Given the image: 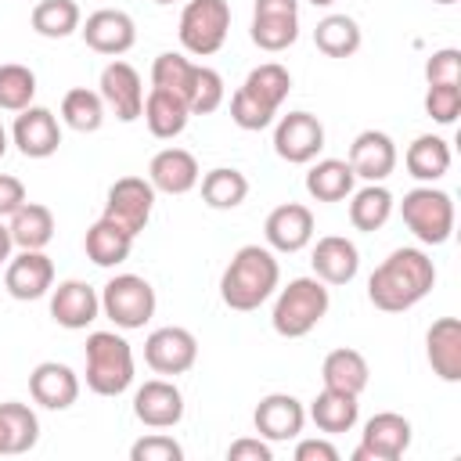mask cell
Returning <instances> with one entry per match:
<instances>
[{
    "label": "cell",
    "instance_id": "1",
    "mask_svg": "<svg viewBox=\"0 0 461 461\" xmlns=\"http://www.w3.org/2000/svg\"><path fill=\"white\" fill-rule=\"evenodd\" d=\"M436 285V267L421 249H393L367 277V299L382 313L418 306Z\"/></svg>",
    "mask_w": 461,
    "mask_h": 461
},
{
    "label": "cell",
    "instance_id": "2",
    "mask_svg": "<svg viewBox=\"0 0 461 461\" xmlns=\"http://www.w3.org/2000/svg\"><path fill=\"white\" fill-rule=\"evenodd\" d=\"M277 281H281V267H277L274 249L241 245L220 277V299L238 313H252L274 295Z\"/></svg>",
    "mask_w": 461,
    "mask_h": 461
},
{
    "label": "cell",
    "instance_id": "3",
    "mask_svg": "<svg viewBox=\"0 0 461 461\" xmlns=\"http://www.w3.org/2000/svg\"><path fill=\"white\" fill-rule=\"evenodd\" d=\"M328 306H331V295L321 277H292L274 299L270 324L281 339H303L324 321Z\"/></svg>",
    "mask_w": 461,
    "mask_h": 461
},
{
    "label": "cell",
    "instance_id": "4",
    "mask_svg": "<svg viewBox=\"0 0 461 461\" xmlns=\"http://www.w3.org/2000/svg\"><path fill=\"white\" fill-rule=\"evenodd\" d=\"M133 382V349L115 331L86 335V389L97 396H119Z\"/></svg>",
    "mask_w": 461,
    "mask_h": 461
},
{
    "label": "cell",
    "instance_id": "5",
    "mask_svg": "<svg viewBox=\"0 0 461 461\" xmlns=\"http://www.w3.org/2000/svg\"><path fill=\"white\" fill-rule=\"evenodd\" d=\"M400 216L421 245H443L454 234V198L432 184L407 191L400 202Z\"/></svg>",
    "mask_w": 461,
    "mask_h": 461
},
{
    "label": "cell",
    "instance_id": "6",
    "mask_svg": "<svg viewBox=\"0 0 461 461\" xmlns=\"http://www.w3.org/2000/svg\"><path fill=\"white\" fill-rule=\"evenodd\" d=\"M230 32V7L227 0H187L180 11V47L194 58H209L223 47Z\"/></svg>",
    "mask_w": 461,
    "mask_h": 461
},
{
    "label": "cell",
    "instance_id": "7",
    "mask_svg": "<svg viewBox=\"0 0 461 461\" xmlns=\"http://www.w3.org/2000/svg\"><path fill=\"white\" fill-rule=\"evenodd\" d=\"M101 313L122 331L144 328L155 317V288L140 274H115L101 288Z\"/></svg>",
    "mask_w": 461,
    "mask_h": 461
},
{
    "label": "cell",
    "instance_id": "8",
    "mask_svg": "<svg viewBox=\"0 0 461 461\" xmlns=\"http://www.w3.org/2000/svg\"><path fill=\"white\" fill-rule=\"evenodd\" d=\"M151 209H155V187L151 180L144 176H119L112 187H108V198H104V220L115 223L119 230H126L130 238H137L148 220H151Z\"/></svg>",
    "mask_w": 461,
    "mask_h": 461
},
{
    "label": "cell",
    "instance_id": "9",
    "mask_svg": "<svg viewBox=\"0 0 461 461\" xmlns=\"http://www.w3.org/2000/svg\"><path fill=\"white\" fill-rule=\"evenodd\" d=\"M249 36L259 50H288L299 40V0H256Z\"/></svg>",
    "mask_w": 461,
    "mask_h": 461
},
{
    "label": "cell",
    "instance_id": "10",
    "mask_svg": "<svg viewBox=\"0 0 461 461\" xmlns=\"http://www.w3.org/2000/svg\"><path fill=\"white\" fill-rule=\"evenodd\" d=\"M411 447V421L396 411H382L364 421L360 447L353 450V461H396Z\"/></svg>",
    "mask_w": 461,
    "mask_h": 461
},
{
    "label": "cell",
    "instance_id": "11",
    "mask_svg": "<svg viewBox=\"0 0 461 461\" xmlns=\"http://www.w3.org/2000/svg\"><path fill=\"white\" fill-rule=\"evenodd\" d=\"M324 148V126L317 115L310 112H288L277 119L274 126V151L292 162V166H306L321 155Z\"/></svg>",
    "mask_w": 461,
    "mask_h": 461
},
{
    "label": "cell",
    "instance_id": "12",
    "mask_svg": "<svg viewBox=\"0 0 461 461\" xmlns=\"http://www.w3.org/2000/svg\"><path fill=\"white\" fill-rule=\"evenodd\" d=\"M144 360L155 375H184L198 360V339L187 328L166 324L144 339Z\"/></svg>",
    "mask_w": 461,
    "mask_h": 461
},
{
    "label": "cell",
    "instance_id": "13",
    "mask_svg": "<svg viewBox=\"0 0 461 461\" xmlns=\"http://www.w3.org/2000/svg\"><path fill=\"white\" fill-rule=\"evenodd\" d=\"M101 101L108 112H115L119 122H133L140 119V108H144V83H140V72L130 65V61H108L101 68Z\"/></svg>",
    "mask_w": 461,
    "mask_h": 461
},
{
    "label": "cell",
    "instance_id": "14",
    "mask_svg": "<svg viewBox=\"0 0 461 461\" xmlns=\"http://www.w3.org/2000/svg\"><path fill=\"white\" fill-rule=\"evenodd\" d=\"M252 425L267 443H288L303 432L306 425V407L292 396V393H270L256 403L252 411Z\"/></svg>",
    "mask_w": 461,
    "mask_h": 461
},
{
    "label": "cell",
    "instance_id": "15",
    "mask_svg": "<svg viewBox=\"0 0 461 461\" xmlns=\"http://www.w3.org/2000/svg\"><path fill=\"white\" fill-rule=\"evenodd\" d=\"M11 140L18 144V151L25 158H50L61 144V126H58V115L50 108H40V104H29L14 115V126H11Z\"/></svg>",
    "mask_w": 461,
    "mask_h": 461
},
{
    "label": "cell",
    "instance_id": "16",
    "mask_svg": "<svg viewBox=\"0 0 461 461\" xmlns=\"http://www.w3.org/2000/svg\"><path fill=\"white\" fill-rule=\"evenodd\" d=\"M83 40L90 50L97 54H108V58H119L126 54L133 43H137V25L126 11H115V7H101L94 14H86V22L79 25Z\"/></svg>",
    "mask_w": 461,
    "mask_h": 461
},
{
    "label": "cell",
    "instance_id": "17",
    "mask_svg": "<svg viewBox=\"0 0 461 461\" xmlns=\"http://www.w3.org/2000/svg\"><path fill=\"white\" fill-rule=\"evenodd\" d=\"M263 238L267 249L274 252H303L313 241V212L303 202H285L277 209H270L267 223H263Z\"/></svg>",
    "mask_w": 461,
    "mask_h": 461
},
{
    "label": "cell",
    "instance_id": "18",
    "mask_svg": "<svg viewBox=\"0 0 461 461\" xmlns=\"http://www.w3.org/2000/svg\"><path fill=\"white\" fill-rule=\"evenodd\" d=\"M4 288L22 303L40 299L54 288V263L43 256V249H22L18 256L7 259Z\"/></svg>",
    "mask_w": 461,
    "mask_h": 461
},
{
    "label": "cell",
    "instance_id": "19",
    "mask_svg": "<svg viewBox=\"0 0 461 461\" xmlns=\"http://www.w3.org/2000/svg\"><path fill=\"white\" fill-rule=\"evenodd\" d=\"M133 414L148 429H173L184 418V393L166 378H151L133 393Z\"/></svg>",
    "mask_w": 461,
    "mask_h": 461
},
{
    "label": "cell",
    "instance_id": "20",
    "mask_svg": "<svg viewBox=\"0 0 461 461\" xmlns=\"http://www.w3.org/2000/svg\"><path fill=\"white\" fill-rule=\"evenodd\" d=\"M346 162L353 166V176H360L367 184H382L396 169V144L382 130H364L353 137Z\"/></svg>",
    "mask_w": 461,
    "mask_h": 461
},
{
    "label": "cell",
    "instance_id": "21",
    "mask_svg": "<svg viewBox=\"0 0 461 461\" xmlns=\"http://www.w3.org/2000/svg\"><path fill=\"white\" fill-rule=\"evenodd\" d=\"M97 313H101V295L79 277H68L50 292V317L68 331L94 324Z\"/></svg>",
    "mask_w": 461,
    "mask_h": 461
},
{
    "label": "cell",
    "instance_id": "22",
    "mask_svg": "<svg viewBox=\"0 0 461 461\" xmlns=\"http://www.w3.org/2000/svg\"><path fill=\"white\" fill-rule=\"evenodd\" d=\"M29 393L40 407L47 411H68L79 400V375L68 364L58 360H43L32 367L29 375Z\"/></svg>",
    "mask_w": 461,
    "mask_h": 461
},
{
    "label": "cell",
    "instance_id": "23",
    "mask_svg": "<svg viewBox=\"0 0 461 461\" xmlns=\"http://www.w3.org/2000/svg\"><path fill=\"white\" fill-rule=\"evenodd\" d=\"M148 180L155 191L162 194H187L191 187H198L202 173H198V158L187 148H162L151 162H148Z\"/></svg>",
    "mask_w": 461,
    "mask_h": 461
},
{
    "label": "cell",
    "instance_id": "24",
    "mask_svg": "<svg viewBox=\"0 0 461 461\" xmlns=\"http://www.w3.org/2000/svg\"><path fill=\"white\" fill-rule=\"evenodd\" d=\"M310 263H313V277H321L324 285H349L360 270V252L349 238L328 234L313 245Z\"/></svg>",
    "mask_w": 461,
    "mask_h": 461
},
{
    "label": "cell",
    "instance_id": "25",
    "mask_svg": "<svg viewBox=\"0 0 461 461\" xmlns=\"http://www.w3.org/2000/svg\"><path fill=\"white\" fill-rule=\"evenodd\" d=\"M425 357L432 364V375H439L443 382H461V321L457 317L432 321L425 335Z\"/></svg>",
    "mask_w": 461,
    "mask_h": 461
},
{
    "label": "cell",
    "instance_id": "26",
    "mask_svg": "<svg viewBox=\"0 0 461 461\" xmlns=\"http://www.w3.org/2000/svg\"><path fill=\"white\" fill-rule=\"evenodd\" d=\"M140 115H144L151 137L173 140V137L184 133V126H187V119H191V108H187L184 97H176V94H169V90H162V86H151V94L144 97Z\"/></svg>",
    "mask_w": 461,
    "mask_h": 461
},
{
    "label": "cell",
    "instance_id": "27",
    "mask_svg": "<svg viewBox=\"0 0 461 461\" xmlns=\"http://www.w3.org/2000/svg\"><path fill=\"white\" fill-rule=\"evenodd\" d=\"M321 382L324 389H339V393H349V396H360L371 382V367L364 360V353L349 349V346H339L324 357L321 364Z\"/></svg>",
    "mask_w": 461,
    "mask_h": 461
},
{
    "label": "cell",
    "instance_id": "28",
    "mask_svg": "<svg viewBox=\"0 0 461 461\" xmlns=\"http://www.w3.org/2000/svg\"><path fill=\"white\" fill-rule=\"evenodd\" d=\"M403 166H407V173L414 180L436 184L450 169V144L443 137H436V133H421V137L411 140V148L403 155Z\"/></svg>",
    "mask_w": 461,
    "mask_h": 461
},
{
    "label": "cell",
    "instance_id": "29",
    "mask_svg": "<svg viewBox=\"0 0 461 461\" xmlns=\"http://www.w3.org/2000/svg\"><path fill=\"white\" fill-rule=\"evenodd\" d=\"M306 414L313 418V425H317L321 432L339 436V432H349V429L357 425V418H360V403H357V396H349V393L321 389V393L313 396V403H310Z\"/></svg>",
    "mask_w": 461,
    "mask_h": 461
},
{
    "label": "cell",
    "instance_id": "30",
    "mask_svg": "<svg viewBox=\"0 0 461 461\" xmlns=\"http://www.w3.org/2000/svg\"><path fill=\"white\" fill-rule=\"evenodd\" d=\"M353 184H357V176L346 158H321L306 173V191L317 202H342L353 194Z\"/></svg>",
    "mask_w": 461,
    "mask_h": 461
},
{
    "label": "cell",
    "instance_id": "31",
    "mask_svg": "<svg viewBox=\"0 0 461 461\" xmlns=\"http://www.w3.org/2000/svg\"><path fill=\"white\" fill-rule=\"evenodd\" d=\"M7 230H11V241L18 249H47L54 238V212L40 202H22L11 212Z\"/></svg>",
    "mask_w": 461,
    "mask_h": 461
},
{
    "label": "cell",
    "instance_id": "32",
    "mask_svg": "<svg viewBox=\"0 0 461 461\" xmlns=\"http://www.w3.org/2000/svg\"><path fill=\"white\" fill-rule=\"evenodd\" d=\"M0 436H4V454H25L40 439V418L29 403L7 400L0 403Z\"/></svg>",
    "mask_w": 461,
    "mask_h": 461
},
{
    "label": "cell",
    "instance_id": "33",
    "mask_svg": "<svg viewBox=\"0 0 461 461\" xmlns=\"http://www.w3.org/2000/svg\"><path fill=\"white\" fill-rule=\"evenodd\" d=\"M83 249H86V259H90V263H97V267H119V263L130 259L133 238L101 216L94 227H86Z\"/></svg>",
    "mask_w": 461,
    "mask_h": 461
},
{
    "label": "cell",
    "instance_id": "34",
    "mask_svg": "<svg viewBox=\"0 0 461 461\" xmlns=\"http://www.w3.org/2000/svg\"><path fill=\"white\" fill-rule=\"evenodd\" d=\"M249 198V176L234 166H216L202 176V202L209 209H238Z\"/></svg>",
    "mask_w": 461,
    "mask_h": 461
},
{
    "label": "cell",
    "instance_id": "35",
    "mask_svg": "<svg viewBox=\"0 0 461 461\" xmlns=\"http://www.w3.org/2000/svg\"><path fill=\"white\" fill-rule=\"evenodd\" d=\"M360 40H364L360 36V25L349 14H328L313 29V43L328 58H349V54H357L360 50Z\"/></svg>",
    "mask_w": 461,
    "mask_h": 461
},
{
    "label": "cell",
    "instance_id": "36",
    "mask_svg": "<svg viewBox=\"0 0 461 461\" xmlns=\"http://www.w3.org/2000/svg\"><path fill=\"white\" fill-rule=\"evenodd\" d=\"M393 194H389V187H382V184H367V187H360L357 194H353V202H349V223L357 227V230H364V234H371V230H382L385 223H389V216H393Z\"/></svg>",
    "mask_w": 461,
    "mask_h": 461
},
{
    "label": "cell",
    "instance_id": "37",
    "mask_svg": "<svg viewBox=\"0 0 461 461\" xmlns=\"http://www.w3.org/2000/svg\"><path fill=\"white\" fill-rule=\"evenodd\" d=\"M241 90H245L249 97H256L263 108L277 112V108L285 104L288 90H292V76H288V68H285V65H277V61H267V65H256V68L245 76Z\"/></svg>",
    "mask_w": 461,
    "mask_h": 461
},
{
    "label": "cell",
    "instance_id": "38",
    "mask_svg": "<svg viewBox=\"0 0 461 461\" xmlns=\"http://www.w3.org/2000/svg\"><path fill=\"white\" fill-rule=\"evenodd\" d=\"M32 29L47 40H65L83 25V11L76 0H40L32 7Z\"/></svg>",
    "mask_w": 461,
    "mask_h": 461
},
{
    "label": "cell",
    "instance_id": "39",
    "mask_svg": "<svg viewBox=\"0 0 461 461\" xmlns=\"http://www.w3.org/2000/svg\"><path fill=\"white\" fill-rule=\"evenodd\" d=\"M61 122L72 126L76 133L101 130V122H104V101H101V94L97 90H86V86H72L61 97Z\"/></svg>",
    "mask_w": 461,
    "mask_h": 461
},
{
    "label": "cell",
    "instance_id": "40",
    "mask_svg": "<svg viewBox=\"0 0 461 461\" xmlns=\"http://www.w3.org/2000/svg\"><path fill=\"white\" fill-rule=\"evenodd\" d=\"M194 72H198V65H194L191 58H184V54H176V50H166V54H158L155 65H151V83L187 101V97H191V86H194Z\"/></svg>",
    "mask_w": 461,
    "mask_h": 461
},
{
    "label": "cell",
    "instance_id": "41",
    "mask_svg": "<svg viewBox=\"0 0 461 461\" xmlns=\"http://www.w3.org/2000/svg\"><path fill=\"white\" fill-rule=\"evenodd\" d=\"M36 97V72L29 65H0V112H22Z\"/></svg>",
    "mask_w": 461,
    "mask_h": 461
},
{
    "label": "cell",
    "instance_id": "42",
    "mask_svg": "<svg viewBox=\"0 0 461 461\" xmlns=\"http://www.w3.org/2000/svg\"><path fill=\"white\" fill-rule=\"evenodd\" d=\"M223 104V76L209 65H198L194 72V86H191V97H187V108L191 115H209Z\"/></svg>",
    "mask_w": 461,
    "mask_h": 461
},
{
    "label": "cell",
    "instance_id": "43",
    "mask_svg": "<svg viewBox=\"0 0 461 461\" xmlns=\"http://www.w3.org/2000/svg\"><path fill=\"white\" fill-rule=\"evenodd\" d=\"M425 112L432 122L439 126H450L461 112V86H450V83H432L429 94H425Z\"/></svg>",
    "mask_w": 461,
    "mask_h": 461
},
{
    "label": "cell",
    "instance_id": "44",
    "mask_svg": "<svg viewBox=\"0 0 461 461\" xmlns=\"http://www.w3.org/2000/svg\"><path fill=\"white\" fill-rule=\"evenodd\" d=\"M274 115L277 112H270V108H263L256 97H249L241 86L234 90V97H230V122L234 126H241V130H267L270 122H274Z\"/></svg>",
    "mask_w": 461,
    "mask_h": 461
},
{
    "label": "cell",
    "instance_id": "45",
    "mask_svg": "<svg viewBox=\"0 0 461 461\" xmlns=\"http://www.w3.org/2000/svg\"><path fill=\"white\" fill-rule=\"evenodd\" d=\"M130 457L133 461H184V447L173 436L151 432V436H144L130 447Z\"/></svg>",
    "mask_w": 461,
    "mask_h": 461
},
{
    "label": "cell",
    "instance_id": "46",
    "mask_svg": "<svg viewBox=\"0 0 461 461\" xmlns=\"http://www.w3.org/2000/svg\"><path fill=\"white\" fill-rule=\"evenodd\" d=\"M425 79H429V86H432V83H450V86H457V83H461V50H454V47L432 50L429 61H425Z\"/></svg>",
    "mask_w": 461,
    "mask_h": 461
},
{
    "label": "cell",
    "instance_id": "47",
    "mask_svg": "<svg viewBox=\"0 0 461 461\" xmlns=\"http://www.w3.org/2000/svg\"><path fill=\"white\" fill-rule=\"evenodd\" d=\"M227 457L230 461H270L274 450H270V443L263 436H241V439H234L227 447Z\"/></svg>",
    "mask_w": 461,
    "mask_h": 461
},
{
    "label": "cell",
    "instance_id": "48",
    "mask_svg": "<svg viewBox=\"0 0 461 461\" xmlns=\"http://www.w3.org/2000/svg\"><path fill=\"white\" fill-rule=\"evenodd\" d=\"M22 202H29L25 198V184L18 176H11V173H0V216H11Z\"/></svg>",
    "mask_w": 461,
    "mask_h": 461
},
{
    "label": "cell",
    "instance_id": "49",
    "mask_svg": "<svg viewBox=\"0 0 461 461\" xmlns=\"http://www.w3.org/2000/svg\"><path fill=\"white\" fill-rule=\"evenodd\" d=\"M295 461H339V450L328 439H299Z\"/></svg>",
    "mask_w": 461,
    "mask_h": 461
},
{
    "label": "cell",
    "instance_id": "50",
    "mask_svg": "<svg viewBox=\"0 0 461 461\" xmlns=\"http://www.w3.org/2000/svg\"><path fill=\"white\" fill-rule=\"evenodd\" d=\"M11 249H14V241H11V230L0 223V267L11 259Z\"/></svg>",
    "mask_w": 461,
    "mask_h": 461
},
{
    "label": "cell",
    "instance_id": "51",
    "mask_svg": "<svg viewBox=\"0 0 461 461\" xmlns=\"http://www.w3.org/2000/svg\"><path fill=\"white\" fill-rule=\"evenodd\" d=\"M4 151H7V130L0 126V158H4Z\"/></svg>",
    "mask_w": 461,
    "mask_h": 461
},
{
    "label": "cell",
    "instance_id": "52",
    "mask_svg": "<svg viewBox=\"0 0 461 461\" xmlns=\"http://www.w3.org/2000/svg\"><path fill=\"white\" fill-rule=\"evenodd\" d=\"M310 4H313V7H331L335 0H310Z\"/></svg>",
    "mask_w": 461,
    "mask_h": 461
},
{
    "label": "cell",
    "instance_id": "53",
    "mask_svg": "<svg viewBox=\"0 0 461 461\" xmlns=\"http://www.w3.org/2000/svg\"><path fill=\"white\" fill-rule=\"evenodd\" d=\"M432 4H443L447 7V4H457V0H432Z\"/></svg>",
    "mask_w": 461,
    "mask_h": 461
},
{
    "label": "cell",
    "instance_id": "54",
    "mask_svg": "<svg viewBox=\"0 0 461 461\" xmlns=\"http://www.w3.org/2000/svg\"><path fill=\"white\" fill-rule=\"evenodd\" d=\"M155 4H176V0H155Z\"/></svg>",
    "mask_w": 461,
    "mask_h": 461
},
{
    "label": "cell",
    "instance_id": "55",
    "mask_svg": "<svg viewBox=\"0 0 461 461\" xmlns=\"http://www.w3.org/2000/svg\"><path fill=\"white\" fill-rule=\"evenodd\" d=\"M0 454H4V436H0Z\"/></svg>",
    "mask_w": 461,
    "mask_h": 461
}]
</instances>
